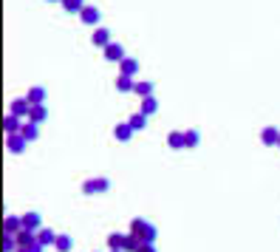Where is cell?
<instances>
[{"mask_svg":"<svg viewBox=\"0 0 280 252\" xmlns=\"http://www.w3.org/2000/svg\"><path fill=\"white\" fill-rule=\"evenodd\" d=\"M130 235H136L142 244H153L158 232L147 218H133V221H130Z\"/></svg>","mask_w":280,"mask_h":252,"instance_id":"1","label":"cell"},{"mask_svg":"<svg viewBox=\"0 0 280 252\" xmlns=\"http://www.w3.org/2000/svg\"><path fill=\"white\" fill-rule=\"evenodd\" d=\"M110 190V179H105V176H99V179H88L85 184H82V193L85 195H102Z\"/></svg>","mask_w":280,"mask_h":252,"instance_id":"2","label":"cell"},{"mask_svg":"<svg viewBox=\"0 0 280 252\" xmlns=\"http://www.w3.org/2000/svg\"><path fill=\"white\" fill-rule=\"evenodd\" d=\"M9 114L20 116V119H29V114H31V102L26 99V96H17V99L9 102Z\"/></svg>","mask_w":280,"mask_h":252,"instance_id":"3","label":"cell"},{"mask_svg":"<svg viewBox=\"0 0 280 252\" xmlns=\"http://www.w3.org/2000/svg\"><path fill=\"white\" fill-rule=\"evenodd\" d=\"M26 144H29V139L23 136V133H6V150L9 153H23L26 150Z\"/></svg>","mask_w":280,"mask_h":252,"instance_id":"4","label":"cell"},{"mask_svg":"<svg viewBox=\"0 0 280 252\" xmlns=\"http://www.w3.org/2000/svg\"><path fill=\"white\" fill-rule=\"evenodd\" d=\"M102 51H105V60H110V63H122V60L128 57V54H125V45L116 43V40H114L110 45H105Z\"/></svg>","mask_w":280,"mask_h":252,"instance_id":"5","label":"cell"},{"mask_svg":"<svg viewBox=\"0 0 280 252\" xmlns=\"http://www.w3.org/2000/svg\"><path fill=\"white\" fill-rule=\"evenodd\" d=\"M260 142H263L266 147H277V142H280V128H274V125L263 128V130H260Z\"/></svg>","mask_w":280,"mask_h":252,"instance_id":"6","label":"cell"},{"mask_svg":"<svg viewBox=\"0 0 280 252\" xmlns=\"http://www.w3.org/2000/svg\"><path fill=\"white\" fill-rule=\"evenodd\" d=\"M23 230L40 232L43 230V216H40V213H26V216H23Z\"/></svg>","mask_w":280,"mask_h":252,"instance_id":"7","label":"cell"},{"mask_svg":"<svg viewBox=\"0 0 280 252\" xmlns=\"http://www.w3.org/2000/svg\"><path fill=\"white\" fill-rule=\"evenodd\" d=\"M116 91H119V94H130V91H136V77L119 74V77H116Z\"/></svg>","mask_w":280,"mask_h":252,"instance_id":"8","label":"cell"},{"mask_svg":"<svg viewBox=\"0 0 280 252\" xmlns=\"http://www.w3.org/2000/svg\"><path fill=\"white\" fill-rule=\"evenodd\" d=\"M133 133H136V130L130 128V122H119L114 128V139H116V142H130V139H133Z\"/></svg>","mask_w":280,"mask_h":252,"instance_id":"9","label":"cell"},{"mask_svg":"<svg viewBox=\"0 0 280 252\" xmlns=\"http://www.w3.org/2000/svg\"><path fill=\"white\" fill-rule=\"evenodd\" d=\"M20 230H23V216H6V218H3V232L17 235Z\"/></svg>","mask_w":280,"mask_h":252,"instance_id":"10","label":"cell"},{"mask_svg":"<svg viewBox=\"0 0 280 252\" xmlns=\"http://www.w3.org/2000/svg\"><path fill=\"white\" fill-rule=\"evenodd\" d=\"M23 122H26V119H20V116H15V114H6L3 116V130H6V133H20Z\"/></svg>","mask_w":280,"mask_h":252,"instance_id":"11","label":"cell"},{"mask_svg":"<svg viewBox=\"0 0 280 252\" xmlns=\"http://www.w3.org/2000/svg\"><path fill=\"white\" fill-rule=\"evenodd\" d=\"M99 9H96V6H85V9H82V12H79V20H82V23H85V26H96V23H99Z\"/></svg>","mask_w":280,"mask_h":252,"instance_id":"12","label":"cell"},{"mask_svg":"<svg viewBox=\"0 0 280 252\" xmlns=\"http://www.w3.org/2000/svg\"><path fill=\"white\" fill-rule=\"evenodd\" d=\"M91 43H93V45H99V48H105V45H110L114 40H110V31H108V29H102V26H99V29H93Z\"/></svg>","mask_w":280,"mask_h":252,"instance_id":"13","label":"cell"},{"mask_svg":"<svg viewBox=\"0 0 280 252\" xmlns=\"http://www.w3.org/2000/svg\"><path fill=\"white\" fill-rule=\"evenodd\" d=\"M153 91H156V82H150V79H136V91H133V94H139V99L153 96Z\"/></svg>","mask_w":280,"mask_h":252,"instance_id":"14","label":"cell"},{"mask_svg":"<svg viewBox=\"0 0 280 252\" xmlns=\"http://www.w3.org/2000/svg\"><path fill=\"white\" fill-rule=\"evenodd\" d=\"M167 144H170L173 150H187V139H184V130H173L170 136H167Z\"/></svg>","mask_w":280,"mask_h":252,"instance_id":"15","label":"cell"},{"mask_svg":"<svg viewBox=\"0 0 280 252\" xmlns=\"http://www.w3.org/2000/svg\"><path fill=\"white\" fill-rule=\"evenodd\" d=\"M26 99H29L31 105H45V88L31 85V88H29V94H26Z\"/></svg>","mask_w":280,"mask_h":252,"instance_id":"16","label":"cell"},{"mask_svg":"<svg viewBox=\"0 0 280 252\" xmlns=\"http://www.w3.org/2000/svg\"><path fill=\"white\" fill-rule=\"evenodd\" d=\"M20 133H23L26 139H29V142H34V139L40 136V125L31 122V119H26V122H23V128H20Z\"/></svg>","mask_w":280,"mask_h":252,"instance_id":"17","label":"cell"},{"mask_svg":"<svg viewBox=\"0 0 280 252\" xmlns=\"http://www.w3.org/2000/svg\"><path fill=\"white\" fill-rule=\"evenodd\" d=\"M37 244H43V246H54V244H57V232H54V230H45V227H43V230L37 232Z\"/></svg>","mask_w":280,"mask_h":252,"instance_id":"18","label":"cell"},{"mask_svg":"<svg viewBox=\"0 0 280 252\" xmlns=\"http://www.w3.org/2000/svg\"><path fill=\"white\" fill-rule=\"evenodd\" d=\"M15 238H17V246H31V244H37V232H31V230H20Z\"/></svg>","mask_w":280,"mask_h":252,"instance_id":"19","label":"cell"},{"mask_svg":"<svg viewBox=\"0 0 280 252\" xmlns=\"http://www.w3.org/2000/svg\"><path fill=\"white\" fill-rule=\"evenodd\" d=\"M119 65H122V71L119 74H128V77H136L139 74V60H133V57H125Z\"/></svg>","mask_w":280,"mask_h":252,"instance_id":"20","label":"cell"},{"mask_svg":"<svg viewBox=\"0 0 280 252\" xmlns=\"http://www.w3.org/2000/svg\"><path fill=\"white\" fill-rule=\"evenodd\" d=\"M125 244H128V235H122V232H110V235H108V246H110V249H122L125 252Z\"/></svg>","mask_w":280,"mask_h":252,"instance_id":"21","label":"cell"},{"mask_svg":"<svg viewBox=\"0 0 280 252\" xmlns=\"http://www.w3.org/2000/svg\"><path fill=\"white\" fill-rule=\"evenodd\" d=\"M139 111H142L144 116L156 114V111H158V102H156V96H144V99H142V105H139Z\"/></svg>","mask_w":280,"mask_h":252,"instance_id":"22","label":"cell"},{"mask_svg":"<svg viewBox=\"0 0 280 252\" xmlns=\"http://www.w3.org/2000/svg\"><path fill=\"white\" fill-rule=\"evenodd\" d=\"M45 116H48V108H45V105H31V114H29V119L31 122H45Z\"/></svg>","mask_w":280,"mask_h":252,"instance_id":"23","label":"cell"},{"mask_svg":"<svg viewBox=\"0 0 280 252\" xmlns=\"http://www.w3.org/2000/svg\"><path fill=\"white\" fill-rule=\"evenodd\" d=\"M184 139H187V150H193V147H198V144H201V133H198L195 128L184 130Z\"/></svg>","mask_w":280,"mask_h":252,"instance_id":"24","label":"cell"},{"mask_svg":"<svg viewBox=\"0 0 280 252\" xmlns=\"http://www.w3.org/2000/svg\"><path fill=\"white\" fill-rule=\"evenodd\" d=\"M128 122H130V128H133V130L139 133V130H144V128H147V116H144L142 111H139V114H133V116H130Z\"/></svg>","mask_w":280,"mask_h":252,"instance_id":"25","label":"cell"},{"mask_svg":"<svg viewBox=\"0 0 280 252\" xmlns=\"http://www.w3.org/2000/svg\"><path fill=\"white\" fill-rule=\"evenodd\" d=\"M85 6H88L85 0H63V9L65 12H71V15H79Z\"/></svg>","mask_w":280,"mask_h":252,"instance_id":"26","label":"cell"},{"mask_svg":"<svg viewBox=\"0 0 280 252\" xmlns=\"http://www.w3.org/2000/svg\"><path fill=\"white\" fill-rule=\"evenodd\" d=\"M71 235H57V244H54V249L57 252H71Z\"/></svg>","mask_w":280,"mask_h":252,"instance_id":"27","label":"cell"},{"mask_svg":"<svg viewBox=\"0 0 280 252\" xmlns=\"http://www.w3.org/2000/svg\"><path fill=\"white\" fill-rule=\"evenodd\" d=\"M3 252H17V238L3 232Z\"/></svg>","mask_w":280,"mask_h":252,"instance_id":"28","label":"cell"},{"mask_svg":"<svg viewBox=\"0 0 280 252\" xmlns=\"http://www.w3.org/2000/svg\"><path fill=\"white\" fill-rule=\"evenodd\" d=\"M139 246H142V241H139L136 235H130V232H128V244H125V252H139Z\"/></svg>","mask_w":280,"mask_h":252,"instance_id":"29","label":"cell"},{"mask_svg":"<svg viewBox=\"0 0 280 252\" xmlns=\"http://www.w3.org/2000/svg\"><path fill=\"white\" fill-rule=\"evenodd\" d=\"M43 244H31V246H17V252H43Z\"/></svg>","mask_w":280,"mask_h":252,"instance_id":"30","label":"cell"},{"mask_svg":"<svg viewBox=\"0 0 280 252\" xmlns=\"http://www.w3.org/2000/svg\"><path fill=\"white\" fill-rule=\"evenodd\" d=\"M139 252H156V246H153V244H142V246H139Z\"/></svg>","mask_w":280,"mask_h":252,"instance_id":"31","label":"cell"},{"mask_svg":"<svg viewBox=\"0 0 280 252\" xmlns=\"http://www.w3.org/2000/svg\"><path fill=\"white\" fill-rule=\"evenodd\" d=\"M48 3H63V0H48Z\"/></svg>","mask_w":280,"mask_h":252,"instance_id":"32","label":"cell"},{"mask_svg":"<svg viewBox=\"0 0 280 252\" xmlns=\"http://www.w3.org/2000/svg\"><path fill=\"white\" fill-rule=\"evenodd\" d=\"M277 150H280V142H277Z\"/></svg>","mask_w":280,"mask_h":252,"instance_id":"33","label":"cell"}]
</instances>
